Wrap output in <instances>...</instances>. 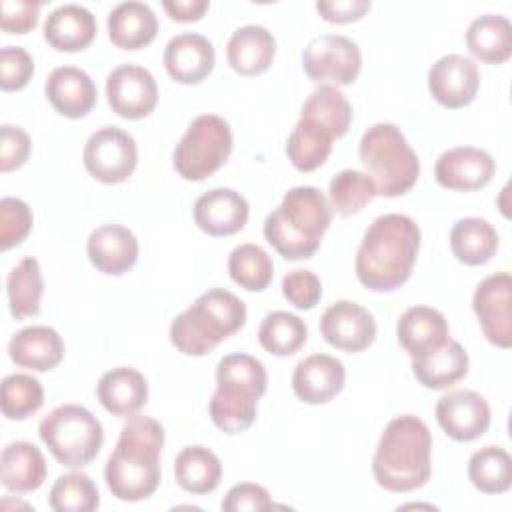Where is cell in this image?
Returning a JSON list of instances; mask_svg holds the SVG:
<instances>
[{
  "mask_svg": "<svg viewBox=\"0 0 512 512\" xmlns=\"http://www.w3.org/2000/svg\"><path fill=\"white\" fill-rule=\"evenodd\" d=\"M420 250V228L406 214L378 216L356 252V276L372 292H392L412 274Z\"/></svg>",
  "mask_w": 512,
  "mask_h": 512,
  "instance_id": "6da1fadb",
  "label": "cell"
},
{
  "mask_svg": "<svg viewBox=\"0 0 512 512\" xmlns=\"http://www.w3.org/2000/svg\"><path fill=\"white\" fill-rule=\"evenodd\" d=\"M162 448L164 428L158 420L142 414L128 416L104 466V480L112 496L122 502L150 498L160 484Z\"/></svg>",
  "mask_w": 512,
  "mask_h": 512,
  "instance_id": "7a4b0ae2",
  "label": "cell"
},
{
  "mask_svg": "<svg viewBox=\"0 0 512 512\" xmlns=\"http://www.w3.org/2000/svg\"><path fill=\"white\" fill-rule=\"evenodd\" d=\"M372 474L378 486L404 494L422 488L432 474V434L424 420L402 414L390 420L378 440Z\"/></svg>",
  "mask_w": 512,
  "mask_h": 512,
  "instance_id": "3957f363",
  "label": "cell"
},
{
  "mask_svg": "<svg viewBox=\"0 0 512 512\" xmlns=\"http://www.w3.org/2000/svg\"><path fill=\"white\" fill-rule=\"evenodd\" d=\"M332 208L316 186L290 188L264 220V238L286 260H306L320 248L330 228Z\"/></svg>",
  "mask_w": 512,
  "mask_h": 512,
  "instance_id": "277c9868",
  "label": "cell"
},
{
  "mask_svg": "<svg viewBox=\"0 0 512 512\" xmlns=\"http://www.w3.org/2000/svg\"><path fill=\"white\" fill-rule=\"evenodd\" d=\"M266 384L268 374L258 358L242 352L226 354L216 366V390L208 402L212 424L226 434L248 430Z\"/></svg>",
  "mask_w": 512,
  "mask_h": 512,
  "instance_id": "5b68a950",
  "label": "cell"
},
{
  "mask_svg": "<svg viewBox=\"0 0 512 512\" xmlns=\"http://www.w3.org/2000/svg\"><path fill=\"white\" fill-rule=\"evenodd\" d=\"M244 324L246 304L224 288H212L172 320L170 342L186 356H204Z\"/></svg>",
  "mask_w": 512,
  "mask_h": 512,
  "instance_id": "8992f818",
  "label": "cell"
},
{
  "mask_svg": "<svg viewBox=\"0 0 512 512\" xmlns=\"http://www.w3.org/2000/svg\"><path fill=\"white\" fill-rule=\"evenodd\" d=\"M360 162L372 178L378 196L406 194L420 176V160L396 124H372L360 138Z\"/></svg>",
  "mask_w": 512,
  "mask_h": 512,
  "instance_id": "52a82bcc",
  "label": "cell"
},
{
  "mask_svg": "<svg viewBox=\"0 0 512 512\" xmlns=\"http://www.w3.org/2000/svg\"><path fill=\"white\" fill-rule=\"evenodd\" d=\"M38 434L50 454L66 468L90 464L104 442L100 420L80 404L56 406L42 418Z\"/></svg>",
  "mask_w": 512,
  "mask_h": 512,
  "instance_id": "ba28073f",
  "label": "cell"
},
{
  "mask_svg": "<svg viewBox=\"0 0 512 512\" xmlns=\"http://www.w3.org/2000/svg\"><path fill=\"white\" fill-rule=\"evenodd\" d=\"M232 152V130L216 114L196 116L174 148V170L190 182H200L218 172Z\"/></svg>",
  "mask_w": 512,
  "mask_h": 512,
  "instance_id": "9c48e42d",
  "label": "cell"
},
{
  "mask_svg": "<svg viewBox=\"0 0 512 512\" xmlns=\"http://www.w3.org/2000/svg\"><path fill=\"white\" fill-rule=\"evenodd\" d=\"M302 68L306 76L320 86H348L360 74L362 54L352 38L322 34L306 44L302 52Z\"/></svg>",
  "mask_w": 512,
  "mask_h": 512,
  "instance_id": "30bf717a",
  "label": "cell"
},
{
  "mask_svg": "<svg viewBox=\"0 0 512 512\" xmlns=\"http://www.w3.org/2000/svg\"><path fill=\"white\" fill-rule=\"evenodd\" d=\"M82 160L88 174L98 182L120 184L136 170V140L118 126H104L88 138Z\"/></svg>",
  "mask_w": 512,
  "mask_h": 512,
  "instance_id": "8fae6325",
  "label": "cell"
},
{
  "mask_svg": "<svg viewBox=\"0 0 512 512\" xmlns=\"http://www.w3.org/2000/svg\"><path fill=\"white\" fill-rule=\"evenodd\" d=\"M512 278L508 272L486 276L474 290L472 308L486 340L498 348L512 346Z\"/></svg>",
  "mask_w": 512,
  "mask_h": 512,
  "instance_id": "7c38bea8",
  "label": "cell"
},
{
  "mask_svg": "<svg viewBox=\"0 0 512 512\" xmlns=\"http://www.w3.org/2000/svg\"><path fill=\"white\" fill-rule=\"evenodd\" d=\"M106 98L118 116L140 120L156 108L158 86L152 72L144 66L120 64L106 78Z\"/></svg>",
  "mask_w": 512,
  "mask_h": 512,
  "instance_id": "4fadbf2b",
  "label": "cell"
},
{
  "mask_svg": "<svg viewBox=\"0 0 512 512\" xmlns=\"http://www.w3.org/2000/svg\"><path fill=\"white\" fill-rule=\"evenodd\" d=\"M436 420L452 440L472 442L488 430L492 414L482 394L474 390H454L438 398Z\"/></svg>",
  "mask_w": 512,
  "mask_h": 512,
  "instance_id": "5bb4252c",
  "label": "cell"
},
{
  "mask_svg": "<svg viewBox=\"0 0 512 512\" xmlns=\"http://www.w3.org/2000/svg\"><path fill=\"white\" fill-rule=\"evenodd\" d=\"M320 332L324 340L344 352H362L376 338L374 316L352 300H338L330 304L320 318Z\"/></svg>",
  "mask_w": 512,
  "mask_h": 512,
  "instance_id": "9a60e30c",
  "label": "cell"
},
{
  "mask_svg": "<svg viewBox=\"0 0 512 512\" xmlns=\"http://www.w3.org/2000/svg\"><path fill=\"white\" fill-rule=\"evenodd\" d=\"M480 88V72L474 60L462 54H446L428 70V90L444 108L468 106Z\"/></svg>",
  "mask_w": 512,
  "mask_h": 512,
  "instance_id": "2e32d148",
  "label": "cell"
},
{
  "mask_svg": "<svg viewBox=\"0 0 512 512\" xmlns=\"http://www.w3.org/2000/svg\"><path fill=\"white\" fill-rule=\"evenodd\" d=\"M496 172L494 158L476 146H456L442 152L434 164L436 182L456 192L484 188Z\"/></svg>",
  "mask_w": 512,
  "mask_h": 512,
  "instance_id": "e0dca14e",
  "label": "cell"
},
{
  "mask_svg": "<svg viewBox=\"0 0 512 512\" xmlns=\"http://www.w3.org/2000/svg\"><path fill=\"white\" fill-rule=\"evenodd\" d=\"M216 54L212 42L196 32H182L168 40L164 66L172 80L180 84H200L214 70Z\"/></svg>",
  "mask_w": 512,
  "mask_h": 512,
  "instance_id": "ac0fdd59",
  "label": "cell"
},
{
  "mask_svg": "<svg viewBox=\"0 0 512 512\" xmlns=\"http://www.w3.org/2000/svg\"><path fill=\"white\" fill-rule=\"evenodd\" d=\"M346 382L344 364L330 354H312L300 360L292 374V390L306 404H326Z\"/></svg>",
  "mask_w": 512,
  "mask_h": 512,
  "instance_id": "d6986e66",
  "label": "cell"
},
{
  "mask_svg": "<svg viewBox=\"0 0 512 512\" xmlns=\"http://www.w3.org/2000/svg\"><path fill=\"white\" fill-rule=\"evenodd\" d=\"M248 216L246 198L232 188L208 190L194 204V222L208 236H232L246 226Z\"/></svg>",
  "mask_w": 512,
  "mask_h": 512,
  "instance_id": "ffe728a7",
  "label": "cell"
},
{
  "mask_svg": "<svg viewBox=\"0 0 512 512\" xmlns=\"http://www.w3.org/2000/svg\"><path fill=\"white\" fill-rule=\"evenodd\" d=\"M86 252L96 270L110 276L126 274L138 260V240L122 224H102L94 228L86 242Z\"/></svg>",
  "mask_w": 512,
  "mask_h": 512,
  "instance_id": "44dd1931",
  "label": "cell"
},
{
  "mask_svg": "<svg viewBox=\"0 0 512 512\" xmlns=\"http://www.w3.org/2000/svg\"><path fill=\"white\" fill-rule=\"evenodd\" d=\"M52 108L66 118H84L96 104V84L88 72L76 66L54 68L44 84Z\"/></svg>",
  "mask_w": 512,
  "mask_h": 512,
  "instance_id": "7402d4cb",
  "label": "cell"
},
{
  "mask_svg": "<svg viewBox=\"0 0 512 512\" xmlns=\"http://www.w3.org/2000/svg\"><path fill=\"white\" fill-rule=\"evenodd\" d=\"M396 336L410 358H420L440 348L450 338V328L440 310L412 306L398 318Z\"/></svg>",
  "mask_w": 512,
  "mask_h": 512,
  "instance_id": "603a6c76",
  "label": "cell"
},
{
  "mask_svg": "<svg viewBox=\"0 0 512 512\" xmlns=\"http://www.w3.org/2000/svg\"><path fill=\"white\" fill-rule=\"evenodd\" d=\"M276 54L272 32L258 24H246L232 32L226 44L230 68L240 76H258L266 72Z\"/></svg>",
  "mask_w": 512,
  "mask_h": 512,
  "instance_id": "cb8c5ba5",
  "label": "cell"
},
{
  "mask_svg": "<svg viewBox=\"0 0 512 512\" xmlns=\"http://www.w3.org/2000/svg\"><path fill=\"white\" fill-rule=\"evenodd\" d=\"M10 360L34 372H48L64 358V342L50 326H26L8 342Z\"/></svg>",
  "mask_w": 512,
  "mask_h": 512,
  "instance_id": "d4e9b609",
  "label": "cell"
},
{
  "mask_svg": "<svg viewBox=\"0 0 512 512\" xmlns=\"http://www.w3.org/2000/svg\"><path fill=\"white\" fill-rule=\"evenodd\" d=\"M98 32L94 14L80 4L54 8L44 22L46 42L60 52H80L88 48Z\"/></svg>",
  "mask_w": 512,
  "mask_h": 512,
  "instance_id": "484cf974",
  "label": "cell"
},
{
  "mask_svg": "<svg viewBox=\"0 0 512 512\" xmlns=\"http://www.w3.org/2000/svg\"><path fill=\"white\" fill-rule=\"evenodd\" d=\"M96 394L112 416H132L148 402V382L136 368L118 366L102 374Z\"/></svg>",
  "mask_w": 512,
  "mask_h": 512,
  "instance_id": "4316f807",
  "label": "cell"
},
{
  "mask_svg": "<svg viewBox=\"0 0 512 512\" xmlns=\"http://www.w3.org/2000/svg\"><path fill=\"white\" fill-rule=\"evenodd\" d=\"M46 460L32 442L16 440L4 446L0 456V480L8 492L28 494L46 480Z\"/></svg>",
  "mask_w": 512,
  "mask_h": 512,
  "instance_id": "83f0119b",
  "label": "cell"
},
{
  "mask_svg": "<svg viewBox=\"0 0 512 512\" xmlns=\"http://www.w3.org/2000/svg\"><path fill=\"white\" fill-rule=\"evenodd\" d=\"M412 374L424 388H450L468 374V354L458 340L448 338L440 348L412 358Z\"/></svg>",
  "mask_w": 512,
  "mask_h": 512,
  "instance_id": "f1b7e54d",
  "label": "cell"
},
{
  "mask_svg": "<svg viewBox=\"0 0 512 512\" xmlns=\"http://www.w3.org/2000/svg\"><path fill=\"white\" fill-rule=\"evenodd\" d=\"M158 32L154 10L146 2H122L108 14V36L122 50L148 46Z\"/></svg>",
  "mask_w": 512,
  "mask_h": 512,
  "instance_id": "f546056e",
  "label": "cell"
},
{
  "mask_svg": "<svg viewBox=\"0 0 512 512\" xmlns=\"http://www.w3.org/2000/svg\"><path fill=\"white\" fill-rule=\"evenodd\" d=\"M334 140V134L322 122L300 116L286 140V156L296 170L312 172L328 160Z\"/></svg>",
  "mask_w": 512,
  "mask_h": 512,
  "instance_id": "4dcf8cb0",
  "label": "cell"
},
{
  "mask_svg": "<svg viewBox=\"0 0 512 512\" xmlns=\"http://www.w3.org/2000/svg\"><path fill=\"white\" fill-rule=\"evenodd\" d=\"M466 46L484 64H502L512 56V24L506 16L484 14L470 22Z\"/></svg>",
  "mask_w": 512,
  "mask_h": 512,
  "instance_id": "1f68e13d",
  "label": "cell"
},
{
  "mask_svg": "<svg viewBox=\"0 0 512 512\" xmlns=\"http://www.w3.org/2000/svg\"><path fill=\"white\" fill-rule=\"evenodd\" d=\"M496 228L484 218H460L450 230V250L466 266L486 264L498 250Z\"/></svg>",
  "mask_w": 512,
  "mask_h": 512,
  "instance_id": "d6a6232c",
  "label": "cell"
},
{
  "mask_svg": "<svg viewBox=\"0 0 512 512\" xmlns=\"http://www.w3.org/2000/svg\"><path fill=\"white\" fill-rule=\"evenodd\" d=\"M176 484L190 494L214 492L222 478L220 458L206 446H186L174 460Z\"/></svg>",
  "mask_w": 512,
  "mask_h": 512,
  "instance_id": "836d02e7",
  "label": "cell"
},
{
  "mask_svg": "<svg viewBox=\"0 0 512 512\" xmlns=\"http://www.w3.org/2000/svg\"><path fill=\"white\" fill-rule=\"evenodd\" d=\"M6 294H8L10 314L16 320H24L40 312L44 278L36 258L26 256L8 272Z\"/></svg>",
  "mask_w": 512,
  "mask_h": 512,
  "instance_id": "e575fe53",
  "label": "cell"
},
{
  "mask_svg": "<svg viewBox=\"0 0 512 512\" xmlns=\"http://www.w3.org/2000/svg\"><path fill=\"white\" fill-rule=\"evenodd\" d=\"M468 478L484 494H502L512 486V460L502 446L488 444L468 460Z\"/></svg>",
  "mask_w": 512,
  "mask_h": 512,
  "instance_id": "d590c367",
  "label": "cell"
},
{
  "mask_svg": "<svg viewBox=\"0 0 512 512\" xmlns=\"http://www.w3.org/2000/svg\"><path fill=\"white\" fill-rule=\"evenodd\" d=\"M308 338L304 320L292 312L276 310L264 316L258 328L260 346L274 356H290L298 352Z\"/></svg>",
  "mask_w": 512,
  "mask_h": 512,
  "instance_id": "8d00e7d4",
  "label": "cell"
},
{
  "mask_svg": "<svg viewBox=\"0 0 512 512\" xmlns=\"http://www.w3.org/2000/svg\"><path fill=\"white\" fill-rule=\"evenodd\" d=\"M230 278L248 292H262L274 276V262L270 254L252 242L236 246L228 256Z\"/></svg>",
  "mask_w": 512,
  "mask_h": 512,
  "instance_id": "74e56055",
  "label": "cell"
},
{
  "mask_svg": "<svg viewBox=\"0 0 512 512\" xmlns=\"http://www.w3.org/2000/svg\"><path fill=\"white\" fill-rule=\"evenodd\" d=\"M378 196L372 178L360 170L338 172L328 186L330 208L340 216H352L362 212Z\"/></svg>",
  "mask_w": 512,
  "mask_h": 512,
  "instance_id": "f35d334b",
  "label": "cell"
},
{
  "mask_svg": "<svg viewBox=\"0 0 512 512\" xmlns=\"http://www.w3.org/2000/svg\"><path fill=\"white\" fill-rule=\"evenodd\" d=\"M300 116L322 122L334 134V138H342L352 122V106L336 86L322 84L302 104Z\"/></svg>",
  "mask_w": 512,
  "mask_h": 512,
  "instance_id": "ab89813d",
  "label": "cell"
},
{
  "mask_svg": "<svg viewBox=\"0 0 512 512\" xmlns=\"http://www.w3.org/2000/svg\"><path fill=\"white\" fill-rule=\"evenodd\" d=\"M48 504L56 512H92L100 506L98 486L84 472H68L56 478Z\"/></svg>",
  "mask_w": 512,
  "mask_h": 512,
  "instance_id": "60d3db41",
  "label": "cell"
},
{
  "mask_svg": "<svg viewBox=\"0 0 512 512\" xmlns=\"http://www.w3.org/2000/svg\"><path fill=\"white\" fill-rule=\"evenodd\" d=\"M44 404V388L30 374H10L0 386V406L8 420H26Z\"/></svg>",
  "mask_w": 512,
  "mask_h": 512,
  "instance_id": "b9f144b4",
  "label": "cell"
},
{
  "mask_svg": "<svg viewBox=\"0 0 512 512\" xmlns=\"http://www.w3.org/2000/svg\"><path fill=\"white\" fill-rule=\"evenodd\" d=\"M32 222V210L24 200L4 196L0 200V248L10 250L22 244L32 230Z\"/></svg>",
  "mask_w": 512,
  "mask_h": 512,
  "instance_id": "7bdbcfd3",
  "label": "cell"
},
{
  "mask_svg": "<svg viewBox=\"0 0 512 512\" xmlns=\"http://www.w3.org/2000/svg\"><path fill=\"white\" fill-rule=\"evenodd\" d=\"M282 294L298 310H312L322 298V282L312 270L296 268L284 276Z\"/></svg>",
  "mask_w": 512,
  "mask_h": 512,
  "instance_id": "ee69618b",
  "label": "cell"
},
{
  "mask_svg": "<svg viewBox=\"0 0 512 512\" xmlns=\"http://www.w3.org/2000/svg\"><path fill=\"white\" fill-rule=\"evenodd\" d=\"M34 74V60L22 46H4L0 50V86L6 92L22 90Z\"/></svg>",
  "mask_w": 512,
  "mask_h": 512,
  "instance_id": "f6af8a7d",
  "label": "cell"
},
{
  "mask_svg": "<svg viewBox=\"0 0 512 512\" xmlns=\"http://www.w3.org/2000/svg\"><path fill=\"white\" fill-rule=\"evenodd\" d=\"M32 150L30 136L12 124H2L0 128V170L10 172L26 164Z\"/></svg>",
  "mask_w": 512,
  "mask_h": 512,
  "instance_id": "bcb514c9",
  "label": "cell"
},
{
  "mask_svg": "<svg viewBox=\"0 0 512 512\" xmlns=\"http://www.w3.org/2000/svg\"><path fill=\"white\" fill-rule=\"evenodd\" d=\"M220 508L226 512H242V510L260 512V510L274 508V502L270 498V492L264 486L252 484V482H242V484L232 486L226 492Z\"/></svg>",
  "mask_w": 512,
  "mask_h": 512,
  "instance_id": "7dc6e473",
  "label": "cell"
},
{
  "mask_svg": "<svg viewBox=\"0 0 512 512\" xmlns=\"http://www.w3.org/2000/svg\"><path fill=\"white\" fill-rule=\"evenodd\" d=\"M42 2L32 0H4L2 2V30L6 34H26L38 24Z\"/></svg>",
  "mask_w": 512,
  "mask_h": 512,
  "instance_id": "c3c4849f",
  "label": "cell"
},
{
  "mask_svg": "<svg viewBox=\"0 0 512 512\" xmlns=\"http://www.w3.org/2000/svg\"><path fill=\"white\" fill-rule=\"evenodd\" d=\"M368 0H322L316 2L318 14L332 24H346L360 20L370 10Z\"/></svg>",
  "mask_w": 512,
  "mask_h": 512,
  "instance_id": "681fc988",
  "label": "cell"
},
{
  "mask_svg": "<svg viewBox=\"0 0 512 512\" xmlns=\"http://www.w3.org/2000/svg\"><path fill=\"white\" fill-rule=\"evenodd\" d=\"M162 8L176 22H196L210 8L208 0H164Z\"/></svg>",
  "mask_w": 512,
  "mask_h": 512,
  "instance_id": "f907efd6",
  "label": "cell"
}]
</instances>
